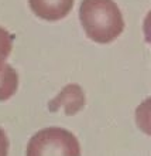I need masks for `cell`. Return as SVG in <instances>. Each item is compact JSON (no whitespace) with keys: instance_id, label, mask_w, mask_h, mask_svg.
Masks as SVG:
<instances>
[{"instance_id":"cell-1","label":"cell","mask_w":151,"mask_h":156,"mask_svg":"<svg viewBox=\"0 0 151 156\" xmlns=\"http://www.w3.org/2000/svg\"><path fill=\"white\" fill-rule=\"evenodd\" d=\"M79 19L86 36L99 44L114 41L124 30L123 14L113 0H82Z\"/></svg>"},{"instance_id":"cell-2","label":"cell","mask_w":151,"mask_h":156,"mask_svg":"<svg viewBox=\"0 0 151 156\" xmlns=\"http://www.w3.org/2000/svg\"><path fill=\"white\" fill-rule=\"evenodd\" d=\"M25 156H81V145L64 128H45L31 136Z\"/></svg>"},{"instance_id":"cell-3","label":"cell","mask_w":151,"mask_h":156,"mask_svg":"<svg viewBox=\"0 0 151 156\" xmlns=\"http://www.w3.org/2000/svg\"><path fill=\"white\" fill-rule=\"evenodd\" d=\"M61 107L64 108V111L68 116L75 115L76 112H79L85 107V94L81 87L76 84H68L48 104V109L51 112H57Z\"/></svg>"},{"instance_id":"cell-4","label":"cell","mask_w":151,"mask_h":156,"mask_svg":"<svg viewBox=\"0 0 151 156\" xmlns=\"http://www.w3.org/2000/svg\"><path fill=\"white\" fill-rule=\"evenodd\" d=\"M74 2L75 0H29L34 14L48 21H58L66 17L74 7Z\"/></svg>"},{"instance_id":"cell-5","label":"cell","mask_w":151,"mask_h":156,"mask_svg":"<svg viewBox=\"0 0 151 156\" xmlns=\"http://www.w3.org/2000/svg\"><path fill=\"white\" fill-rule=\"evenodd\" d=\"M18 88V74L8 64H4L0 70V101H7L16 94Z\"/></svg>"},{"instance_id":"cell-6","label":"cell","mask_w":151,"mask_h":156,"mask_svg":"<svg viewBox=\"0 0 151 156\" xmlns=\"http://www.w3.org/2000/svg\"><path fill=\"white\" fill-rule=\"evenodd\" d=\"M13 40H14V36L8 33L6 29L0 27V70L6 64V60L12 53Z\"/></svg>"},{"instance_id":"cell-7","label":"cell","mask_w":151,"mask_h":156,"mask_svg":"<svg viewBox=\"0 0 151 156\" xmlns=\"http://www.w3.org/2000/svg\"><path fill=\"white\" fill-rule=\"evenodd\" d=\"M8 153V139L6 132L0 128V156H7Z\"/></svg>"}]
</instances>
